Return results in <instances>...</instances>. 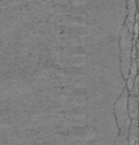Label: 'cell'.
Here are the masks:
<instances>
[{
	"mask_svg": "<svg viewBox=\"0 0 139 145\" xmlns=\"http://www.w3.org/2000/svg\"><path fill=\"white\" fill-rule=\"evenodd\" d=\"M133 34L129 33L126 26H123L120 32V60H121V72L124 79H127L130 71L131 61H132L133 50Z\"/></svg>",
	"mask_w": 139,
	"mask_h": 145,
	"instance_id": "6da1fadb",
	"label": "cell"
},
{
	"mask_svg": "<svg viewBox=\"0 0 139 145\" xmlns=\"http://www.w3.org/2000/svg\"><path fill=\"white\" fill-rule=\"evenodd\" d=\"M114 114L116 117L117 126L119 128V134L128 135L131 119L128 112V93L124 89L122 95L117 99L114 105Z\"/></svg>",
	"mask_w": 139,
	"mask_h": 145,
	"instance_id": "7a4b0ae2",
	"label": "cell"
},
{
	"mask_svg": "<svg viewBox=\"0 0 139 145\" xmlns=\"http://www.w3.org/2000/svg\"><path fill=\"white\" fill-rule=\"evenodd\" d=\"M135 18H136V3H135V0H127V18L124 25L131 34H133V32H134Z\"/></svg>",
	"mask_w": 139,
	"mask_h": 145,
	"instance_id": "3957f363",
	"label": "cell"
},
{
	"mask_svg": "<svg viewBox=\"0 0 139 145\" xmlns=\"http://www.w3.org/2000/svg\"><path fill=\"white\" fill-rule=\"evenodd\" d=\"M114 145H128V138H127V135H121L119 134L118 137L115 140Z\"/></svg>",
	"mask_w": 139,
	"mask_h": 145,
	"instance_id": "277c9868",
	"label": "cell"
}]
</instances>
